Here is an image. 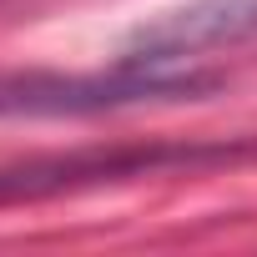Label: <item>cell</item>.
<instances>
[{
    "instance_id": "1",
    "label": "cell",
    "mask_w": 257,
    "mask_h": 257,
    "mask_svg": "<svg viewBox=\"0 0 257 257\" xmlns=\"http://www.w3.org/2000/svg\"><path fill=\"white\" fill-rule=\"evenodd\" d=\"M222 86V71L197 61H116L111 71H0L6 116H101L132 106L202 101Z\"/></svg>"
},
{
    "instance_id": "2",
    "label": "cell",
    "mask_w": 257,
    "mask_h": 257,
    "mask_svg": "<svg viewBox=\"0 0 257 257\" xmlns=\"http://www.w3.org/2000/svg\"><path fill=\"white\" fill-rule=\"evenodd\" d=\"M247 147H202V142H152V147H116V152H71V157H41V162H16L0 167V202L21 197H56V192H81L101 182H132L152 172H197L217 162H237Z\"/></svg>"
},
{
    "instance_id": "3",
    "label": "cell",
    "mask_w": 257,
    "mask_h": 257,
    "mask_svg": "<svg viewBox=\"0 0 257 257\" xmlns=\"http://www.w3.org/2000/svg\"><path fill=\"white\" fill-rule=\"evenodd\" d=\"M257 41V0H192L126 31V61H197Z\"/></svg>"
}]
</instances>
